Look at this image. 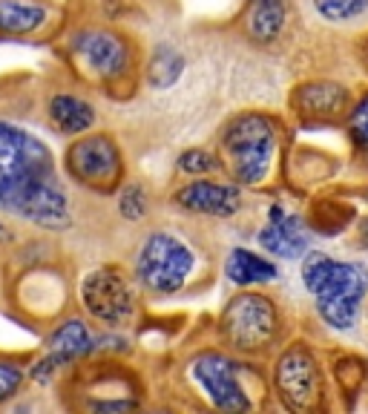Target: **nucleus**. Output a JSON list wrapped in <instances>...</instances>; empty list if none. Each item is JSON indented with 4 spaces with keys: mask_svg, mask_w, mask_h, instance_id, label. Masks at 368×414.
<instances>
[{
    "mask_svg": "<svg viewBox=\"0 0 368 414\" xmlns=\"http://www.w3.org/2000/svg\"><path fill=\"white\" fill-rule=\"evenodd\" d=\"M0 213L43 230H67L72 225L69 193L58 176L52 150L9 121H0Z\"/></svg>",
    "mask_w": 368,
    "mask_h": 414,
    "instance_id": "1",
    "label": "nucleus"
},
{
    "mask_svg": "<svg viewBox=\"0 0 368 414\" xmlns=\"http://www.w3.org/2000/svg\"><path fill=\"white\" fill-rule=\"evenodd\" d=\"M67 374L61 394L69 408L92 414H121L141 408V380L133 369L116 360L75 362Z\"/></svg>",
    "mask_w": 368,
    "mask_h": 414,
    "instance_id": "2",
    "label": "nucleus"
},
{
    "mask_svg": "<svg viewBox=\"0 0 368 414\" xmlns=\"http://www.w3.org/2000/svg\"><path fill=\"white\" fill-rule=\"evenodd\" d=\"M302 282L316 296V311L331 328L348 331L357 323L360 302L368 291V270L362 265L308 253L302 262Z\"/></svg>",
    "mask_w": 368,
    "mask_h": 414,
    "instance_id": "3",
    "label": "nucleus"
},
{
    "mask_svg": "<svg viewBox=\"0 0 368 414\" xmlns=\"http://www.w3.org/2000/svg\"><path fill=\"white\" fill-rule=\"evenodd\" d=\"M136 282L150 296H173L196 274V248L175 230H150L136 253Z\"/></svg>",
    "mask_w": 368,
    "mask_h": 414,
    "instance_id": "4",
    "label": "nucleus"
},
{
    "mask_svg": "<svg viewBox=\"0 0 368 414\" xmlns=\"http://www.w3.org/2000/svg\"><path fill=\"white\" fill-rule=\"evenodd\" d=\"M277 150V127L262 113L233 116L219 133L221 167H228L236 184H259Z\"/></svg>",
    "mask_w": 368,
    "mask_h": 414,
    "instance_id": "5",
    "label": "nucleus"
},
{
    "mask_svg": "<svg viewBox=\"0 0 368 414\" xmlns=\"http://www.w3.org/2000/svg\"><path fill=\"white\" fill-rule=\"evenodd\" d=\"M63 170L92 193H116L124 182V153L109 133H81L63 153Z\"/></svg>",
    "mask_w": 368,
    "mask_h": 414,
    "instance_id": "6",
    "label": "nucleus"
},
{
    "mask_svg": "<svg viewBox=\"0 0 368 414\" xmlns=\"http://www.w3.org/2000/svg\"><path fill=\"white\" fill-rule=\"evenodd\" d=\"M279 314L277 305L262 294H239L233 296L219 316V334L225 345L242 354H259L277 340Z\"/></svg>",
    "mask_w": 368,
    "mask_h": 414,
    "instance_id": "7",
    "label": "nucleus"
},
{
    "mask_svg": "<svg viewBox=\"0 0 368 414\" xmlns=\"http://www.w3.org/2000/svg\"><path fill=\"white\" fill-rule=\"evenodd\" d=\"M81 305L104 328H127L138 320V294L118 268H95L81 279Z\"/></svg>",
    "mask_w": 368,
    "mask_h": 414,
    "instance_id": "8",
    "label": "nucleus"
},
{
    "mask_svg": "<svg viewBox=\"0 0 368 414\" xmlns=\"http://www.w3.org/2000/svg\"><path fill=\"white\" fill-rule=\"evenodd\" d=\"M69 52L92 81L107 84V87L124 81L136 63L130 38L121 35L118 29H104V26L78 32L72 38Z\"/></svg>",
    "mask_w": 368,
    "mask_h": 414,
    "instance_id": "9",
    "label": "nucleus"
},
{
    "mask_svg": "<svg viewBox=\"0 0 368 414\" xmlns=\"http://www.w3.org/2000/svg\"><path fill=\"white\" fill-rule=\"evenodd\" d=\"M95 348H98L95 331L84 320H78V316H67V320H61L50 331V337L43 342V357L38 362H32L29 380L38 386H50L61 371L92 357Z\"/></svg>",
    "mask_w": 368,
    "mask_h": 414,
    "instance_id": "10",
    "label": "nucleus"
},
{
    "mask_svg": "<svg viewBox=\"0 0 368 414\" xmlns=\"http://www.w3.org/2000/svg\"><path fill=\"white\" fill-rule=\"evenodd\" d=\"M239 369L242 365L221 351H199L187 362V377L193 380V386H199L213 408L236 414L250 408V397L239 383Z\"/></svg>",
    "mask_w": 368,
    "mask_h": 414,
    "instance_id": "11",
    "label": "nucleus"
},
{
    "mask_svg": "<svg viewBox=\"0 0 368 414\" xmlns=\"http://www.w3.org/2000/svg\"><path fill=\"white\" fill-rule=\"evenodd\" d=\"M274 386L279 391V400L291 411H311L319 406L323 380H319V365L308 348L291 345L277 360Z\"/></svg>",
    "mask_w": 368,
    "mask_h": 414,
    "instance_id": "12",
    "label": "nucleus"
},
{
    "mask_svg": "<svg viewBox=\"0 0 368 414\" xmlns=\"http://www.w3.org/2000/svg\"><path fill=\"white\" fill-rule=\"evenodd\" d=\"M173 204L184 213L210 216V219H230L242 207V190L230 182L216 179H196L187 182L173 193Z\"/></svg>",
    "mask_w": 368,
    "mask_h": 414,
    "instance_id": "13",
    "label": "nucleus"
},
{
    "mask_svg": "<svg viewBox=\"0 0 368 414\" xmlns=\"http://www.w3.org/2000/svg\"><path fill=\"white\" fill-rule=\"evenodd\" d=\"M46 121H50V130L63 135V138H75L81 133H89L98 113H95L92 101L81 98L75 92H55L50 104H46Z\"/></svg>",
    "mask_w": 368,
    "mask_h": 414,
    "instance_id": "14",
    "label": "nucleus"
},
{
    "mask_svg": "<svg viewBox=\"0 0 368 414\" xmlns=\"http://www.w3.org/2000/svg\"><path fill=\"white\" fill-rule=\"evenodd\" d=\"M259 245L282 259H296L308 250V230L296 216H288L282 207H270V221L259 233Z\"/></svg>",
    "mask_w": 368,
    "mask_h": 414,
    "instance_id": "15",
    "label": "nucleus"
},
{
    "mask_svg": "<svg viewBox=\"0 0 368 414\" xmlns=\"http://www.w3.org/2000/svg\"><path fill=\"white\" fill-rule=\"evenodd\" d=\"M52 18L50 0H0V38H32Z\"/></svg>",
    "mask_w": 368,
    "mask_h": 414,
    "instance_id": "16",
    "label": "nucleus"
},
{
    "mask_svg": "<svg viewBox=\"0 0 368 414\" xmlns=\"http://www.w3.org/2000/svg\"><path fill=\"white\" fill-rule=\"evenodd\" d=\"M348 104V95L340 84L331 81H311L294 92V109L299 116H337Z\"/></svg>",
    "mask_w": 368,
    "mask_h": 414,
    "instance_id": "17",
    "label": "nucleus"
},
{
    "mask_svg": "<svg viewBox=\"0 0 368 414\" xmlns=\"http://www.w3.org/2000/svg\"><path fill=\"white\" fill-rule=\"evenodd\" d=\"M285 0H250L245 12V32L256 43H274L285 26Z\"/></svg>",
    "mask_w": 368,
    "mask_h": 414,
    "instance_id": "18",
    "label": "nucleus"
},
{
    "mask_svg": "<svg viewBox=\"0 0 368 414\" xmlns=\"http://www.w3.org/2000/svg\"><path fill=\"white\" fill-rule=\"evenodd\" d=\"M225 274L233 285H262V282H270L279 276V270L274 262H268L262 257H256L253 250L248 248H233L230 257H228V265H225Z\"/></svg>",
    "mask_w": 368,
    "mask_h": 414,
    "instance_id": "19",
    "label": "nucleus"
},
{
    "mask_svg": "<svg viewBox=\"0 0 368 414\" xmlns=\"http://www.w3.org/2000/svg\"><path fill=\"white\" fill-rule=\"evenodd\" d=\"M184 72V55L173 46H155L153 58L147 61V81L153 89H167L182 78Z\"/></svg>",
    "mask_w": 368,
    "mask_h": 414,
    "instance_id": "20",
    "label": "nucleus"
},
{
    "mask_svg": "<svg viewBox=\"0 0 368 414\" xmlns=\"http://www.w3.org/2000/svg\"><path fill=\"white\" fill-rule=\"evenodd\" d=\"M29 377L26 360L21 357H0V406L12 403L21 394L23 383Z\"/></svg>",
    "mask_w": 368,
    "mask_h": 414,
    "instance_id": "21",
    "label": "nucleus"
},
{
    "mask_svg": "<svg viewBox=\"0 0 368 414\" xmlns=\"http://www.w3.org/2000/svg\"><path fill=\"white\" fill-rule=\"evenodd\" d=\"M316 14L328 23L357 21L368 12V0H311Z\"/></svg>",
    "mask_w": 368,
    "mask_h": 414,
    "instance_id": "22",
    "label": "nucleus"
},
{
    "mask_svg": "<svg viewBox=\"0 0 368 414\" xmlns=\"http://www.w3.org/2000/svg\"><path fill=\"white\" fill-rule=\"evenodd\" d=\"M118 213L127 221H144L150 216V196L141 184H127L118 193Z\"/></svg>",
    "mask_w": 368,
    "mask_h": 414,
    "instance_id": "23",
    "label": "nucleus"
},
{
    "mask_svg": "<svg viewBox=\"0 0 368 414\" xmlns=\"http://www.w3.org/2000/svg\"><path fill=\"white\" fill-rule=\"evenodd\" d=\"M179 170L187 173V176H210V173L221 170L219 158L210 150H202V147H190L179 155Z\"/></svg>",
    "mask_w": 368,
    "mask_h": 414,
    "instance_id": "24",
    "label": "nucleus"
},
{
    "mask_svg": "<svg viewBox=\"0 0 368 414\" xmlns=\"http://www.w3.org/2000/svg\"><path fill=\"white\" fill-rule=\"evenodd\" d=\"M351 133H354L357 144L368 147V95L357 104L354 116H351Z\"/></svg>",
    "mask_w": 368,
    "mask_h": 414,
    "instance_id": "25",
    "label": "nucleus"
},
{
    "mask_svg": "<svg viewBox=\"0 0 368 414\" xmlns=\"http://www.w3.org/2000/svg\"><path fill=\"white\" fill-rule=\"evenodd\" d=\"M6 242H12V228L0 221V245H6Z\"/></svg>",
    "mask_w": 368,
    "mask_h": 414,
    "instance_id": "26",
    "label": "nucleus"
},
{
    "mask_svg": "<svg viewBox=\"0 0 368 414\" xmlns=\"http://www.w3.org/2000/svg\"><path fill=\"white\" fill-rule=\"evenodd\" d=\"M362 233H365V242H368V219L362 221Z\"/></svg>",
    "mask_w": 368,
    "mask_h": 414,
    "instance_id": "27",
    "label": "nucleus"
},
{
    "mask_svg": "<svg viewBox=\"0 0 368 414\" xmlns=\"http://www.w3.org/2000/svg\"><path fill=\"white\" fill-rule=\"evenodd\" d=\"M365 199H368V193H365Z\"/></svg>",
    "mask_w": 368,
    "mask_h": 414,
    "instance_id": "28",
    "label": "nucleus"
}]
</instances>
